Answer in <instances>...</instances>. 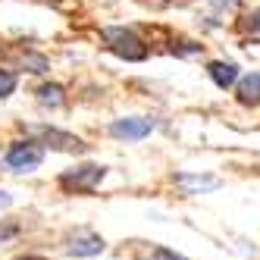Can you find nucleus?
Listing matches in <instances>:
<instances>
[{
	"label": "nucleus",
	"instance_id": "obj_12",
	"mask_svg": "<svg viewBox=\"0 0 260 260\" xmlns=\"http://www.w3.org/2000/svg\"><path fill=\"white\" fill-rule=\"evenodd\" d=\"M22 63L31 66V72H47V60L38 57V53H22Z\"/></svg>",
	"mask_w": 260,
	"mask_h": 260
},
{
	"label": "nucleus",
	"instance_id": "obj_16",
	"mask_svg": "<svg viewBox=\"0 0 260 260\" xmlns=\"http://www.w3.org/2000/svg\"><path fill=\"white\" fill-rule=\"evenodd\" d=\"M19 260H44V257H19Z\"/></svg>",
	"mask_w": 260,
	"mask_h": 260
},
{
	"label": "nucleus",
	"instance_id": "obj_7",
	"mask_svg": "<svg viewBox=\"0 0 260 260\" xmlns=\"http://www.w3.org/2000/svg\"><path fill=\"white\" fill-rule=\"evenodd\" d=\"M207 72H210V79L216 82V88H232L238 82V66L235 63H226V60H213L207 66Z\"/></svg>",
	"mask_w": 260,
	"mask_h": 260
},
{
	"label": "nucleus",
	"instance_id": "obj_6",
	"mask_svg": "<svg viewBox=\"0 0 260 260\" xmlns=\"http://www.w3.org/2000/svg\"><path fill=\"white\" fill-rule=\"evenodd\" d=\"M66 251H69L72 257H94V254L104 251V238H101L98 232H91V229H79L76 235L69 238Z\"/></svg>",
	"mask_w": 260,
	"mask_h": 260
},
{
	"label": "nucleus",
	"instance_id": "obj_5",
	"mask_svg": "<svg viewBox=\"0 0 260 260\" xmlns=\"http://www.w3.org/2000/svg\"><path fill=\"white\" fill-rule=\"evenodd\" d=\"M110 132H113L116 138H125V141H141L154 132V119L147 116H128V119H116L113 125H110Z\"/></svg>",
	"mask_w": 260,
	"mask_h": 260
},
{
	"label": "nucleus",
	"instance_id": "obj_15",
	"mask_svg": "<svg viewBox=\"0 0 260 260\" xmlns=\"http://www.w3.org/2000/svg\"><path fill=\"white\" fill-rule=\"evenodd\" d=\"M10 204H13V198L7 191H0V207H10Z\"/></svg>",
	"mask_w": 260,
	"mask_h": 260
},
{
	"label": "nucleus",
	"instance_id": "obj_14",
	"mask_svg": "<svg viewBox=\"0 0 260 260\" xmlns=\"http://www.w3.org/2000/svg\"><path fill=\"white\" fill-rule=\"evenodd\" d=\"M245 28H248V31H260V10H257V13H251L248 19H245Z\"/></svg>",
	"mask_w": 260,
	"mask_h": 260
},
{
	"label": "nucleus",
	"instance_id": "obj_10",
	"mask_svg": "<svg viewBox=\"0 0 260 260\" xmlns=\"http://www.w3.org/2000/svg\"><path fill=\"white\" fill-rule=\"evenodd\" d=\"M38 101L47 107H63V88L60 85H41L38 88Z\"/></svg>",
	"mask_w": 260,
	"mask_h": 260
},
{
	"label": "nucleus",
	"instance_id": "obj_2",
	"mask_svg": "<svg viewBox=\"0 0 260 260\" xmlns=\"http://www.w3.org/2000/svg\"><path fill=\"white\" fill-rule=\"evenodd\" d=\"M41 160H44V151L38 141H16L7 151V166L13 173H31L41 166Z\"/></svg>",
	"mask_w": 260,
	"mask_h": 260
},
{
	"label": "nucleus",
	"instance_id": "obj_1",
	"mask_svg": "<svg viewBox=\"0 0 260 260\" xmlns=\"http://www.w3.org/2000/svg\"><path fill=\"white\" fill-rule=\"evenodd\" d=\"M104 41H107V47L113 50L119 60H125V63H141V60H147V44L138 38L132 28L110 25V28H104Z\"/></svg>",
	"mask_w": 260,
	"mask_h": 260
},
{
	"label": "nucleus",
	"instance_id": "obj_9",
	"mask_svg": "<svg viewBox=\"0 0 260 260\" xmlns=\"http://www.w3.org/2000/svg\"><path fill=\"white\" fill-rule=\"evenodd\" d=\"M176 182L182 188H188V191H204V188H216L219 185V179H213V176H188V173L176 176Z\"/></svg>",
	"mask_w": 260,
	"mask_h": 260
},
{
	"label": "nucleus",
	"instance_id": "obj_13",
	"mask_svg": "<svg viewBox=\"0 0 260 260\" xmlns=\"http://www.w3.org/2000/svg\"><path fill=\"white\" fill-rule=\"evenodd\" d=\"M154 260H188V257H182V254H176L170 248H157L154 251Z\"/></svg>",
	"mask_w": 260,
	"mask_h": 260
},
{
	"label": "nucleus",
	"instance_id": "obj_4",
	"mask_svg": "<svg viewBox=\"0 0 260 260\" xmlns=\"http://www.w3.org/2000/svg\"><path fill=\"white\" fill-rule=\"evenodd\" d=\"M28 132L35 138H41L44 144H50L53 151H72V154H79V151H85V147H88L82 138L69 135V132H60V128H50V125H35V128H28Z\"/></svg>",
	"mask_w": 260,
	"mask_h": 260
},
{
	"label": "nucleus",
	"instance_id": "obj_11",
	"mask_svg": "<svg viewBox=\"0 0 260 260\" xmlns=\"http://www.w3.org/2000/svg\"><path fill=\"white\" fill-rule=\"evenodd\" d=\"M13 91H16V72L0 69V98H10Z\"/></svg>",
	"mask_w": 260,
	"mask_h": 260
},
{
	"label": "nucleus",
	"instance_id": "obj_8",
	"mask_svg": "<svg viewBox=\"0 0 260 260\" xmlns=\"http://www.w3.org/2000/svg\"><path fill=\"white\" fill-rule=\"evenodd\" d=\"M238 101L245 107H260V72H251L238 82Z\"/></svg>",
	"mask_w": 260,
	"mask_h": 260
},
{
	"label": "nucleus",
	"instance_id": "obj_3",
	"mask_svg": "<svg viewBox=\"0 0 260 260\" xmlns=\"http://www.w3.org/2000/svg\"><path fill=\"white\" fill-rule=\"evenodd\" d=\"M107 176L104 166L98 163H85V166H76V170H69L60 176V185L69 191H91L94 185H101V179Z\"/></svg>",
	"mask_w": 260,
	"mask_h": 260
}]
</instances>
